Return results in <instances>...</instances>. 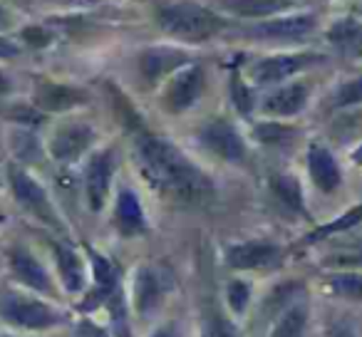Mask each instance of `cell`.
<instances>
[{
    "instance_id": "cell-1",
    "label": "cell",
    "mask_w": 362,
    "mask_h": 337,
    "mask_svg": "<svg viewBox=\"0 0 362 337\" xmlns=\"http://www.w3.org/2000/svg\"><path fill=\"white\" fill-rule=\"evenodd\" d=\"M132 159L146 187L174 206H206L216 196V184L202 166L189 159L171 139L151 134L146 126L134 131Z\"/></svg>"
},
{
    "instance_id": "cell-2",
    "label": "cell",
    "mask_w": 362,
    "mask_h": 337,
    "mask_svg": "<svg viewBox=\"0 0 362 337\" xmlns=\"http://www.w3.org/2000/svg\"><path fill=\"white\" fill-rule=\"evenodd\" d=\"M0 322L18 335H40L65 327L70 315L57 302L18 288L0 297Z\"/></svg>"
},
{
    "instance_id": "cell-3",
    "label": "cell",
    "mask_w": 362,
    "mask_h": 337,
    "mask_svg": "<svg viewBox=\"0 0 362 337\" xmlns=\"http://www.w3.org/2000/svg\"><path fill=\"white\" fill-rule=\"evenodd\" d=\"M174 290H176V278L171 273V268H166L164 263L136 266L129 278V290H127L134 320L139 322L154 320Z\"/></svg>"
},
{
    "instance_id": "cell-4",
    "label": "cell",
    "mask_w": 362,
    "mask_h": 337,
    "mask_svg": "<svg viewBox=\"0 0 362 337\" xmlns=\"http://www.w3.org/2000/svg\"><path fill=\"white\" fill-rule=\"evenodd\" d=\"M154 20L166 35L184 42H204L228 25L221 16L197 3H166L154 11Z\"/></svg>"
},
{
    "instance_id": "cell-5",
    "label": "cell",
    "mask_w": 362,
    "mask_h": 337,
    "mask_svg": "<svg viewBox=\"0 0 362 337\" xmlns=\"http://www.w3.org/2000/svg\"><path fill=\"white\" fill-rule=\"evenodd\" d=\"M8 184H11L13 199H16L18 206H21L28 216H33L37 223L50 228V231L57 233L60 238H67L65 218H62L57 203L52 201L47 189L28 172L25 166H18V164L8 166Z\"/></svg>"
},
{
    "instance_id": "cell-6",
    "label": "cell",
    "mask_w": 362,
    "mask_h": 337,
    "mask_svg": "<svg viewBox=\"0 0 362 337\" xmlns=\"http://www.w3.org/2000/svg\"><path fill=\"white\" fill-rule=\"evenodd\" d=\"M8 271H11L13 283L21 290L47 297L52 302H57L62 297L60 283H57L52 268L45 266L42 258L28 243H13L8 248Z\"/></svg>"
},
{
    "instance_id": "cell-7",
    "label": "cell",
    "mask_w": 362,
    "mask_h": 337,
    "mask_svg": "<svg viewBox=\"0 0 362 337\" xmlns=\"http://www.w3.org/2000/svg\"><path fill=\"white\" fill-rule=\"evenodd\" d=\"M325 60V55L320 52H278V55H268L261 57V60L251 62L246 70V80L251 82L256 90H271V87L286 85L291 82L296 75L310 70L313 65Z\"/></svg>"
},
{
    "instance_id": "cell-8",
    "label": "cell",
    "mask_w": 362,
    "mask_h": 337,
    "mask_svg": "<svg viewBox=\"0 0 362 337\" xmlns=\"http://www.w3.org/2000/svg\"><path fill=\"white\" fill-rule=\"evenodd\" d=\"M288 248L271 238H248L223 248V266L233 273H271L283 268Z\"/></svg>"
},
{
    "instance_id": "cell-9",
    "label": "cell",
    "mask_w": 362,
    "mask_h": 337,
    "mask_svg": "<svg viewBox=\"0 0 362 337\" xmlns=\"http://www.w3.org/2000/svg\"><path fill=\"white\" fill-rule=\"evenodd\" d=\"M82 251L90 263V285L77 302V310L82 315H92V312L102 310L105 302L122 288V268L110 256L92 248L90 243H82Z\"/></svg>"
},
{
    "instance_id": "cell-10",
    "label": "cell",
    "mask_w": 362,
    "mask_h": 337,
    "mask_svg": "<svg viewBox=\"0 0 362 337\" xmlns=\"http://www.w3.org/2000/svg\"><path fill=\"white\" fill-rule=\"evenodd\" d=\"M97 144V129L85 119H62L50 131L45 141V151L55 164L72 166L82 161Z\"/></svg>"
},
{
    "instance_id": "cell-11",
    "label": "cell",
    "mask_w": 362,
    "mask_h": 337,
    "mask_svg": "<svg viewBox=\"0 0 362 337\" xmlns=\"http://www.w3.org/2000/svg\"><path fill=\"white\" fill-rule=\"evenodd\" d=\"M52 273L60 283L62 295L82 297L90 285V263L85 251L72 246L67 238H50Z\"/></svg>"
},
{
    "instance_id": "cell-12",
    "label": "cell",
    "mask_w": 362,
    "mask_h": 337,
    "mask_svg": "<svg viewBox=\"0 0 362 337\" xmlns=\"http://www.w3.org/2000/svg\"><path fill=\"white\" fill-rule=\"evenodd\" d=\"M199 141L204 149L211 151L216 159L226 164H246L251 149H248L246 136L238 131V126L226 117H214L199 129Z\"/></svg>"
},
{
    "instance_id": "cell-13",
    "label": "cell",
    "mask_w": 362,
    "mask_h": 337,
    "mask_svg": "<svg viewBox=\"0 0 362 337\" xmlns=\"http://www.w3.org/2000/svg\"><path fill=\"white\" fill-rule=\"evenodd\" d=\"M206 87V72L202 65L192 62V65L181 67L176 75H171L164 82L159 95V105L164 107L169 114H184L199 102Z\"/></svg>"
},
{
    "instance_id": "cell-14",
    "label": "cell",
    "mask_w": 362,
    "mask_h": 337,
    "mask_svg": "<svg viewBox=\"0 0 362 337\" xmlns=\"http://www.w3.org/2000/svg\"><path fill=\"white\" fill-rule=\"evenodd\" d=\"M117 174L115 146H105L87 156L85 161V201L92 213H100L107 206Z\"/></svg>"
},
{
    "instance_id": "cell-15",
    "label": "cell",
    "mask_w": 362,
    "mask_h": 337,
    "mask_svg": "<svg viewBox=\"0 0 362 337\" xmlns=\"http://www.w3.org/2000/svg\"><path fill=\"white\" fill-rule=\"evenodd\" d=\"M310 102V85L303 80L296 82H286V85L271 87L266 95L258 100L256 110L261 112L266 119H291L298 117Z\"/></svg>"
},
{
    "instance_id": "cell-16",
    "label": "cell",
    "mask_w": 362,
    "mask_h": 337,
    "mask_svg": "<svg viewBox=\"0 0 362 337\" xmlns=\"http://www.w3.org/2000/svg\"><path fill=\"white\" fill-rule=\"evenodd\" d=\"M87 102H90V92L82 87L57 80H37L33 87L30 105L37 107L42 114H65V112L77 110Z\"/></svg>"
},
{
    "instance_id": "cell-17",
    "label": "cell",
    "mask_w": 362,
    "mask_h": 337,
    "mask_svg": "<svg viewBox=\"0 0 362 337\" xmlns=\"http://www.w3.org/2000/svg\"><path fill=\"white\" fill-rule=\"evenodd\" d=\"M308 295V285L298 278H288V280L273 285L266 295L258 302L256 317H253V330L266 335V330L298 300V297Z\"/></svg>"
},
{
    "instance_id": "cell-18",
    "label": "cell",
    "mask_w": 362,
    "mask_h": 337,
    "mask_svg": "<svg viewBox=\"0 0 362 337\" xmlns=\"http://www.w3.org/2000/svg\"><path fill=\"white\" fill-rule=\"evenodd\" d=\"M112 228L119 238H139L149 233V218L141 206V199L136 196L134 189L122 187L115 196L112 206Z\"/></svg>"
},
{
    "instance_id": "cell-19",
    "label": "cell",
    "mask_w": 362,
    "mask_h": 337,
    "mask_svg": "<svg viewBox=\"0 0 362 337\" xmlns=\"http://www.w3.org/2000/svg\"><path fill=\"white\" fill-rule=\"evenodd\" d=\"M187 65H192V57L184 50H179V47H169V45L146 47L139 55V75L144 77V82L149 87L166 82L171 75H176L181 67Z\"/></svg>"
},
{
    "instance_id": "cell-20",
    "label": "cell",
    "mask_w": 362,
    "mask_h": 337,
    "mask_svg": "<svg viewBox=\"0 0 362 337\" xmlns=\"http://www.w3.org/2000/svg\"><path fill=\"white\" fill-rule=\"evenodd\" d=\"M305 164H308V177H310L313 187L325 196H332L340 191L342 187V169L340 161L335 159L330 149L322 141H310L305 151Z\"/></svg>"
},
{
    "instance_id": "cell-21",
    "label": "cell",
    "mask_w": 362,
    "mask_h": 337,
    "mask_svg": "<svg viewBox=\"0 0 362 337\" xmlns=\"http://www.w3.org/2000/svg\"><path fill=\"white\" fill-rule=\"evenodd\" d=\"M315 16L300 13V16H283L273 20H261L246 30L253 40H303L315 30Z\"/></svg>"
},
{
    "instance_id": "cell-22",
    "label": "cell",
    "mask_w": 362,
    "mask_h": 337,
    "mask_svg": "<svg viewBox=\"0 0 362 337\" xmlns=\"http://www.w3.org/2000/svg\"><path fill=\"white\" fill-rule=\"evenodd\" d=\"M268 191H271L273 201L286 208L288 213L310 221V211H308V206H305V194H303V184L298 177L286 174V172L273 174V177L268 179Z\"/></svg>"
},
{
    "instance_id": "cell-23",
    "label": "cell",
    "mask_w": 362,
    "mask_h": 337,
    "mask_svg": "<svg viewBox=\"0 0 362 337\" xmlns=\"http://www.w3.org/2000/svg\"><path fill=\"white\" fill-rule=\"evenodd\" d=\"M325 40L337 55L347 60H362V20L360 18H340L325 30Z\"/></svg>"
},
{
    "instance_id": "cell-24",
    "label": "cell",
    "mask_w": 362,
    "mask_h": 337,
    "mask_svg": "<svg viewBox=\"0 0 362 337\" xmlns=\"http://www.w3.org/2000/svg\"><path fill=\"white\" fill-rule=\"evenodd\" d=\"M310 325V297L303 295L273 322L263 337H308Z\"/></svg>"
},
{
    "instance_id": "cell-25",
    "label": "cell",
    "mask_w": 362,
    "mask_h": 337,
    "mask_svg": "<svg viewBox=\"0 0 362 337\" xmlns=\"http://www.w3.org/2000/svg\"><path fill=\"white\" fill-rule=\"evenodd\" d=\"M320 285L330 297L345 302H362V271H325Z\"/></svg>"
},
{
    "instance_id": "cell-26",
    "label": "cell",
    "mask_w": 362,
    "mask_h": 337,
    "mask_svg": "<svg viewBox=\"0 0 362 337\" xmlns=\"http://www.w3.org/2000/svg\"><path fill=\"white\" fill-rule=\"evenodd\" d=\"M218 6L226 13L238 18H273L278 13L293 11L298 0H218Z\"/></svg>"
},
{
    "instance_id": "cell-27",
    "label": "cell",
    "mask_w": 362,
    "mask_h": 337,
    "mask_svg": "<svg viewBox=\"0 0 362 337\" xmlns=\"http://www.w3.org/2000/svg\"><path fill=\"white\" fill-rule=\"evenodd\" d=\"M202 327H199V337H243L241 325L233 320L216 300H209L202 310Z\"/></svg>"
},
{
    "instance_id": "cell-28",
    "label": "cell",
    "mask_w": 362,
    "mask_h": 337,
    "mask_svg": "<svg viewBox=\"0 0 362 337\" xmlns=\"http://www.w3.org/2000/svg\"><path fill=\"white\" fill-rule=\"evenodd\" d=\"M102 310L107 315V330H110L112 337H134V315H132L124 285L105 302Z\"/></svg>"
},
{
    "instance_id": "cell-29",
    "label": "cell",
    "mask_w": 362,
    "mask_h": 337,
    "mask_svg": "<svg viewBox=\"0 0 362 337\" xmlns=\"http://www.w3.org/2000/svg\"><path fill=\"white\" fill-rule=\"evenodd\" d=\"M253 302H256V297H253V283L246 280L243 276L228 278L226 285H223V302H221L228 315L236 322H241L251 312Z\"/></svg>"
},
{
    "instance_id": "cell-30",
    "label": "cell",
    "mask_w": 362,
    "mask_h": 337,
    "mask_svg": "<svg viewBox=\"0 0 362 337\" xmlns=\"http://www.w3.org/2000/svg\"><path fill=\"white\" fill-rule=\"evenodd\" d=\"M362 223V203L360 206H352L347 208L342 216L332 218V221L322 223V226L313 228L305 238H303V246H315V243H322V241H330L335 236H342V233H350L352 228H357Z\"/></svg>"
},
{
    "instance_id": "cell-31",
    "label": "cell",
    "mask_w": 362,
    "mask_h": 337,
    "mask_svg": "<svg viewBox=\"0 0 362 337\" xmlns=\"http://www.w3.org/2000/svg\"><path fill=\"white\" fill-rule=\"evenodd\" d=\"M253 141L263 146H288L296 141L298 129L288 122H278V119H263L258 124H253L251 129Z\"/></svg>"
},
{
    "instance_id": "cell-32",
    "label": "cell",
    "mask_w": 362,
    "mask_h": 337,
    "mask_svg": "<svg viewBox=\"0 0 362 337\" xmlns=\"http://www.w3.org/2000/svg\"><path fill=\"white\" fill-rule=\"evenodd\" d=\"M320 263L325 271H362V238L340 243L330 253H325Z\"/></svg>"
},
{
    "instance_id": "cell-33",
    "label": "cell",
    "mask_w": 362,
    "mask_h": 337,
    "mask_svg": "<svg viewBox=\"0 0 362 337\" xmlns=\"http://www.w3.org/2000/svg\"><path fill=\"white\" fill-rule=\"evenodd\" d=\"M231 102L241 117H251L253 110L258 107L256 87H253L238 70L231 72Z\"/></svg>"
},
{
    "instance_id": "cell-34",
    "label": "cell",
    "mask_w": 362,
    "mask_h": 337,
    "mask_svg": "<svg viewBox=\"0 0 362 337\" xmlns=\"http://www.w3.org/2000/svg\"><path fill=\"white\" fill-rule=\"evenodd\" d=\"M350 107H362V75L342 82L332 95V110H350Z\"/></svg>"
},
{
    "instance_id": "cell-35",
    "label": "cell",
    "mask_w": 362,
    "mask_h": 337,
    "mask_svg": "<svg viewBox=\"0 0 362 337\" xmlns=\"http://www.w3.org/2000/svg\"><path fill=\"white\" fill-rule=\"evenodd\" d=\"M8 117H11L13 124H18L21 129H35V126H40L42 122H45L47 114H42V112L33 105H13Z\"/></svg>"
},
{
    "instance_id": "cell-36",
    "label": "cell",
    "mask_w": 362,
    "mask_h": 337,
    "mask_svg": "<svg viewBox=\"0 0 362 337\" xmlns=\"http://www.w3.org/2000/svg\"><path fill=\"white\" fill-rule=\"evenodd\" d=\"M21 35H23V42H25L28 47H33V50H42V47H47L52 40H55L52 30H47V28H42V25L23 28Z\"/></svg>"
},
{
    "instance_id": "cell-37",
    "label": "cell",
    "mask_w": 362,
    "mask_h": 337,
    "mask_svg": "<svg viewBox=\"0 0 362 337\" xmlns=\"http://www.w3.org/2000/svg\"><path fill=\"white\" fill-rule=\"evenodd\" d=\"M72 337H112L110 330H107V325H97L95 320H92L90 315H85L82 320L75 322V327H72Z\"/></svg>"
},
{
    "instance_id": "cell-38",
    "label": "cell",
    "mask_w": 362,
    "mask_h": 337,
    "mask_svg": "<svg viewBox=\"0 0 362 337\" xmlns=\"http://www.w3.org/2000/svg\"><path fill=\"white\" fill-rule=\"evenodd\" d=\"M325 337H357V332L347 320H332L325 327Z\"/></svg>"
},
{
    "instance_id": "cell-39",
    "label": "cell",
    "mask_w": 362,
    "mask_h": 337,
    "mask_svg": "<svg viewBox=\"0 0 362 337\" xmlns=\"http://www.w3.org/2000/svg\"><path fill=\"white\" fill-rule=\"evenodd\" d=\"M146 337H181V330H179V325H176L174 320H169V322H161V325H156Z\"/></svg>"
},
{
    "instance_id": "cell-40",
    "label": "cell",
    "mask_w": 362,
    "mask_h": 337,
    "mask_svg": "<svg viewBox=\"0 0 362 337\" xmlns=\"http://www.w3.org/2000/svg\"><path fill=\"white\" fill-rule=\"evenodd\" d=\"M18 55H21V45L0 35V60H13Z\"/></svg>"
},
{
    "instance_id": "cell-41",
    "label": "cell",
    "mask_w": 362,
    "mask_h": 337,
    "mask_svg": "<svg viewBox=\"0 0 362 337\" xmlns=\"http://www.w3.org/2000/svg\"><path fill=\"white\" fill-rule=\"evenodd\" d=\"M13 25H16V16L0 6V30H11Z\"/></svg>"
},
{
    "instance_id": "cell-42",
    "label": "cell",
    "mask_w": 362,
    "mask_h": 337,
    "mask_svg": "<svg viewBox=\"0 0 362 337\" xmlns=\"http://www.w3.org/2000/svg\"><path fill=\"white\" fill-rule=\"evenodd\" d=\"M11 90H13V82H11V77H8L6 72L0 70V100H3V97H8V95H11Z\"/></svg>"
},
{
    "instance_id": "cell-43",
    "label": "cell",
    "mask_w": 362,
    "mask_h": 337,
    "mask_svg": "<svg viewBox=\"0 0 362 337\" xmlns=\"http://www.w3.org/2000/svg\"><path fill=\"white\" fill-rule=\"evenodd\" d=\"M350 161L355 166H362V144H357L355 149L350 151Z\"/></svg>"
},
{
    "instance_id": "cell-44",
    "label": "cell",
    "mask_w": 362,
    "mask_h": 337,
    "mask_svg": "<svg viewBox=\"0 0 362 337\" xmlns=\"http://www.w3.org/2000/svg\"><path fill=\"white\" fill-rule=\"evenodd\" d=\"M0 337H25V335H18V332H0Z\"/></svg>"
},
{
    "instance_id": "cell-45",
    "label": "cell",
    "mask_w": 362,
    "mask_h": 337,
    "mask_svg": "<svg viewBox=\"0 0 362 337\" xmlns=\"http://www.w3.org/2000/svg\"><path fill=\"white\" fill-rule=\"evenodd\" d=\"M6 221H8V216H6V213H0V226H3Z\"/></svg>"
},
{
    "instance_id": "cell-46",
    "label": "cell",
    "mask_w": 362,
    "mask_h": 337,
    "mask_svg": "<svg viewBox=\"0 0 362 337\" xmlns=\"http://www.w3.org/2000/svg\"><path fill=\"white\" fill-rule=\"evenodd\" d=\"M0 184H3V182H0Z\"/></svg>"
}]
</instances>
